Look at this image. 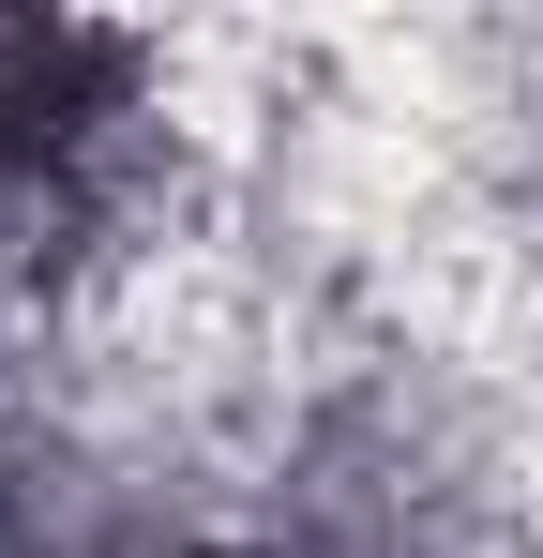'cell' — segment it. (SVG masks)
<instances>
[{"label": "cell", "instance_id": "cell-1", "mask_svg": "<svg viewBox=\"0 0 543 558\" xmlns=\"http://www.w3.org/2000/svg\"><path fill=\"white\" fill-rule=\"evenodd\" d=\"M121 106V46L76 15H0V227H31L76 182V151Z\"/></svg>", "mask_w": 543, "mask_h": 558}]
</instances>
